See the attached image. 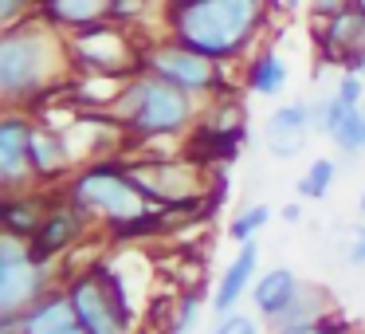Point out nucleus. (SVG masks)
Returning <instances> with one entry per match:
<instances>
[{"label": "nucleus", "mask_w": 365, "mask_h": 334, "mask_svg": "<svg viewBox=\"0 0 365 334\" xmlns=\"http://www.w3.org/2000/svg\"><path fill=\"white\" fill-rule=\"evenodd\" d=\"M291 334H354V323H346V315H326V318H318V323H310V326H299V330H291Z\"/></svg>", "instance_id": "obj_26"}, {"label": "nucleus", "mask_w": 365, "mask_h": 334, "mask_svg": "<svg viewBox=\"0 0 365 334\" xmlns=\"http://www.w3.org/2000/svg\"><path fill=\"white\" fill-rule=\"evenodd\" d=\"M357 208H361V216H365V193H361V201H357Z\"/></svg>", "instance_id": "obj_34"}, {"label": "nucleus", "mask_w": 365, "mask_h": 334, "mask_svg": "<svg viewBox=\"0 0 365 334\" xmlns=\"http://www.w3.org/2000/svg\"><path fill=\"white\" fill-rule=\"evenodd\" d=\"M354 71H357V75H361V79H365V56H361V59H357V64H354Z\"/></svg>", "instance_id": "obj_33"}, {"label": "nucleus", "mask_w": 365, "mask_h": 334, "mask_svg": "<svg viewBox=\"0 0 365 334\" xmlns=\"http://www.w3.org/2000/svg\"><path fill=\"white\" fill-rule=\"evenodd\" d=\"M75 323V307L67 287H56L43 299H36L28 310L16 315V334H59L63 326Z\"/></svg>", "instance_id": "obj_15"}, {"label": "nucleus", "mask_w": 365, "mask_h": 334, "mask_svg": "<svg viewBox=\"0 0 365 334\" xmlns=\"http://www.w3.org/2000/svg\"><path fill=\"white\" fill-rule=\"evenodd\" d=\"M361 122H365V114H361Z\"/></svg>", "instance_id": "obj_37"}, {"label": "nucleus", "mask_w": 365, "mask_h": 334, "mask_svg": "<svg viewBox=\"0 0 365 334\" xmlns=\"http://www.w3.org/2000/svg\"><path fill=\"white\" fill-rule=\"evenodd\" d=\"M212 334H263L259 326V315H247V310H228V315H220V323L212 326Z\"/></svg>", "instance_id": "obj_25"}, {"label": "nucleus", "mask_w": 365, "mask_h": 334, "mask_svg": "<svg viewBox=\"0 0 365 334\" xmlns=\"http://www.w3.org/2000/svg\"><path fill=\"white\" fill-rule=\"evenodd\" d=\"M314 126V111L310 103H287L279 111H271L267 126H263V142L275 158H291L307 146V134Z\"/></svg>", "instance_id": "obj_11"}, {"label": "nucleus", "mask_w": 365, "mask_h": 334, "mask_svg": "<svg viewBox=\"0 0 365 334\" xmlns=\"http://www.w3.org/2000/svg\"><path fill=\"white\" fill-rule=\"evenodd\" d=\"M40 9L51 24L91 28V24H103L106 16H114V0H43Z\"/></svg>", "instance_id": "obj_18"}, {"label": "nucleus", "mask_w": 365, "mask_h": 334, "mask_svg": "<svg viewBox=\"0 0 365 334\" xmlns=\"http://www.w3.org/2000/svg\"><path fill=\"white\" fill-rule=\"evenodd\" d=\"M200 299H205V291H200V287H192V291H185L181 299H177L173 323H169V334H189L192 326L200 323Z\"/></svg>", "instance_id": "obj_23"}, {"label": "nucleus", "mask_w": 365, "mask_h": 334, "mask_svg": "<svg viewBox=\"0 0 365 334\" xmlns=\"http://www.w3.org/2000/svg\"><path fill=\"white\" fill-rule=\"evenodd\" d=\"M349 263H354V268H365V224L361 228H357V236H354V244H349Z\"/></svg>", "instance_id": "obj_30"}, {"label": "nucleus", "mask_w": 365, "mask_h": 334, "mask_svg": "<svg viewBox=\"0 0 365 334\" xmlns=\"http://www.w3.org/2000/svg\"><path fill=\"white\" fill-rule=\"evenodd\" d=\"M322 40V56L346 64V71H354V64L365 56V12L361 9H346L338 16H330Z\"/></svg>", "instance_id": "obj_12"}, {"label": "nucleus", "mask_w": 365, "mask_h": 334, "mask_svg": "<svg viewBox=\"0 0 365 334\" xmlns=\"http://www.w3.org/2000/svg\"><path fill=\"white\" fill-rule=\"evenodd\" d=\"M361 114H365V111H349L346 118H341L338 126H334L330 134H326L341 153H349V158L365 150V122H361Z\"/></svg>", "instance_id": "obj_22"}, {"label": "nucleus", "mask_w": 365, "mask_h": 334, "mask_svg": "<svg viewBox=\"0 0 365 334\" xmlns=\"http://www.w3.org/2000/svg\"><path fill=\"white\" fill-rule=\"evenodd\" d=\"M310 9H314V16H338V12L354 9V0H310Z\"/></svg>", "instance_id": "obj_29"}, {"label": "nucleus", "mask_w": 365, "mask_h": 334, "mask_svg": "<svg viewBox=\"0 0 365 334\" xmlns=\"http://www.w3.org/2000/svg\"><path fill=\"white\" fill-rule=\"evenodd\" d=\"M334 95H338L341 103L357 106V103H361V75H357V71H346V75H341V83H338V91H334Z\"/></svg>", "instance_id": "obj_27"}, {"label": "nucleus", "mask_w": 365, "mask_h": 334, "mask_svg": "<svg viewBox=\"0 0 365 334\" xmlns=\"http://www.w3.org/2000/svg\"><path fill=\"white\" fill-rule=\"evenodd\" d=\"M267 221H271V208H267V205H252V208H244V213H240L236 221L228 224V236L236 240V244L255 240V232H259Z\"/></svg>", "instance_id": "obj_24"}, {"label": "nucleus", "mask_w": 365, "mask_h": 334, "mask_svg": "<svg viewBox=\"0 0 365 334\" xmlns=\"http://www.w3.org/2000/svg\"><path fill=\"white\" fill-rule=\"evenodd\" d=\"M169 4H185V0H169Z\"/></svg>", "instance_id": "obj_36"}, {"label": "nucleus", "mask_w": 365, "mask_h": 334, "mask_svg": "<svg viewBox=\"0 0 365 334\" xmlns=\"http://www.w3.org/2000/svg\"><path fill=\"white\" fill-rule=\"evenodd\" d=\"M354 9H361V12H365V0H354Z\"/></svg>", "instance_id": "obj_35"}, {"label": "nucleus", "mask_w": 365, "mask_h": 334, "mask_svg": "<svg viewBox=\"0 0 365 334\" xmlns=\"http://www.w3.org/2000/svg\"><path fill=\"white\" fill-rule=\"evenodd\" d=\"M67 295H71L75 318L87 334H138V318L118 303V295L106 287V279L95 268H83L67 279Z\"/></svg>", "instance_id": "obj_6"}, {"label": "nucleus", "mask_w": 365, "mask_h": 334, "mask_svg": "<svg viewBox=\"0 0 365 334\" xmlns=\"http://www.w3.org/2000/svg\"><path fill=\"white\" fill-rule=\"evenodd\" d=\"M67 197L87 216H95L103 228L114 221H126V216H138L145 208H153L150 193L138 181V173L130 169L126 158H103V161L83 166L71 177V185H67Z\"/></svg>", "instance_id": "obj_4"}, {"label": "nucleus", "mask_w": 365, "mask_h": 334, "mask_svg": "<svg viewBox=\"0 0 365 334\" xmlns=\"http://www.w3.org/2000/svg\"><path fill=\"white\" fill-rule=\"evenodd\" d=\"M32 4H40V0H0V20H4V28H12L20 16H24Z\"/></svg>", "instance_id": "obj_28"}, {"label": "nucleus", "mask_w": 365, "mask_h": 334, "mask_svg": "<svg viewBox=\"0 0 365 334\" xmlns=\"http://www.w3.org/2000/svg\"><path fill=\"white\" fill-rule=\"evenodd\" d=\"M263 20V0H185L169 4L173 40L197 48L208 59H236L252 44Z\"/></svg>", "instance_id": "obj_1"}, {"label": "nucleus", "mask_w": 365, "mask_h": 334, "mask_svg": "<svg viewBox=\"0 0 365 334\" xmlns=\"http://www.w3.org/2000/svg\"><path fill=\"white\" fill-rule=\"evenodd\" d=\"M294 291H299V275H294L291 268H271V271H263L259 279H255V287H252V307H255V315L267 323V318H275L279 310L287 307V303L294 299Z\"/></svg>", "instance_id": "obj_17"}, {"label": "nucleus", "mask_w": 365, "mask_h": 334, "mask_svg": "<svg viewBox=\"0 0 365 334\" xmlns=\"http://www.w3.org/2000/svg\"><path fill=\"white\" fill-rule=\"evenodd\" d=\"M71 166V150L63 142V130H36L32 138V169L40 181H56Z\"/></svg>", "instance_id": "obj_19"}, {"label": "nucleus", "mask_w": 365, "mask_h": 334, "mask_svg": "<svg viewBox=\"0 0 365 334\" xmlns=\"http://www.w3.org/2000/svg\"><path fill=\"white\" fill-rule=\"evenodd\" d=\"M114 118L122 122V134L153 142V138H169L192 126L197 118V95L173 87V83L158 79L145 71L134 79L118 98H114Z\"/></svg>", "instance_id": "obj_2"}, {"label": "nucleus", "mask_w": 365, "mask_h": 334, "mask_svg": "<svg viewBox=\"0 0 365 334\" xmlns=\"http://www.w3.org/2000/svg\"><path fill=\"white\" fill-rule=\"evenodd\" d=\"M75 56H79L83 67H95V71H122L126 44L114 28L91 24V28H79V36H75Z\"/></svg>", "instance_id": "obj_14"}, {"label": "nucleus", "mask_w": 365, "mask_h": 334, "mask_svg": "<svg viewBox=\"0 0 365 334\" xmlns=\"http://www.w3.org/2000/svg\"><path fill=\"white\" fill-rule=\"evenodd\" d=\"M255 279H259V244H255V240H244L240 252L232 255V263L220 271V283H216V291H212L216 315L236 310L240 299L255 287Z\"/></svg>", "instance_id": "obj_10"}, {"label": "nucleus", "mask_w": 365, "mask_h": 334, "mask_svg": "<svg viewBox=\"0 0 365 334\" xmlns=\"http://www.w3.org/2000/svg\"><path fill=\"white\" fill-rule=\"evenodd\" d=\"M334 310H338V307H334V299H330L326 287L299 283L294 299L287 303L275 318H267V326H271V334H291V330H299V326H310V323H318V318L334 315Z\"/></svg>", "instance_id": "obj_13"}, {"label": "nucleus", "mask_w": 365, "mask_h": 334, "mask_svg": "<svg viewBox=\"0 0 365 334\" xmlns=\"http://www.w3.org/2000/svg\"><path fill=\"white\" fill-rule=\"evenodd\" d=\"M56 291V263H40L28 252V240L0 236V315H20L36 299Z\"/></svg>", "instance_id": "obj_5"}, {"label": "nucleus", "mask_w": 365, "mask_h": 334, "mask_svg": "<svg viewBox=\"0 0 365 334\" xmlns=\"http://www.w3.org/2000/svg\"><path fill=\"white\" fill-rule=\"evenodd\" d=\"M48 205L51 197H40V193H9L0 201V224H4L9 236L32 240L36 228L43 224V216H48Z\"/></svg>", "instance_id": "obj_16"}, {"label": "nucleus", "mask_w": 365, "mask_h": 334, "mask_svg": "<svg viewBox=\"0 0 365 334\" xmlns=\"http://www.w3.org/2000/svg\"><path fill=\"white\" fill-rule=\"evenodd\" d=\"M142 67L158 79L173 83V87L189 91V95H216L220 98L224 91V75H220V64L208 56H200L197 48L173 40V44H161V48L145 51L142 56Z\"/></svg>", "instance_id": "obj_7"}, {"label": "nucleus", "mask_w": 365, "mask_h": 334, "mask_svg": "<svg viewBox=\"0 0 365 334\" xmlns=\"http://www.w3.org/2000/svg\"><path fill=\"white\" fill-rule=\"evenodd\" d=\"M32 118L20 114L12 106L4 118H0V185L9 193H24L28 181H36V169H32V138H36Z\"/></svg>", "instance_id": "obj_9"}, {"label": "nucleus", "mask_w": 365, "mask_h": 334, "mask_svg": "<svg viewBox=\"0 0 365 334\" xmlns=\"http://www.w3.org/2000/svg\"><path fill=\"white\" fill-rule=\"evenodd\" d=\"M59 334H87V330H83V326H79V318H75V323H71V326H63Z\"/></svg>", "instance_id": "obj_32"}, {"label": "nucleus", "mask_w": 365, "mask_h": 334, "mask_svg": "<svg viewBox=\"0 0 365 334\" xmlns=\"http://www.w3.org/2000/svg\"><path fill=\"white\" fill-rule=\"evenodd\" d=\"M247 91L255 95H279L287 83V64L275 56V51H259V56L247 64V75H244Z\"/></svg>", "instance_id": "obj_20"}, {"label": "nucleus", "mask_w": 365, "mask_h": 334, "mask_svg": "<svg viewBox=\"0 0 365 334\" xmlns=\"http://www.w3.org/2000/svg\"><path fill=\"white\" fill-rule=\"evenodd\" d=\"M334 173H338V169H334L330 158H314L307 166V173L299 177V185H294V189H299V201H322L334 185Z\"/></svg>", "instance_id": "obj_21"}, {"label": "nucleus", "mask_w": 365, "mask_h": 334, "mask_svg": "<svg viewBox=\"0 0 365 334\" xmlns=\"http://www.w3.org/2000/svg\"><path fill=\"white\" fill-rule=\"evenodd\" d=\"M87 221H91V216L83 213V208L75 205L67 193H63V201L51 197L43 224L36 228V236L28 240V252H32V260L56 263L59 255H67V252H71V248L83 240V232H87Z\"/></svg>", "instance_id": "obj_8"}, {"label": "nucleus", "mask_w": 365, "mask_h": 334, "mask_svg": "<svg viewBox=\"0 0 365 334\" xmlns=\"http://www.w3.org/2000/svg\"><path fill=\"white\" fill-rule=\"evenodd\" d=\"M283 216H287V221L294 224V221H299V216H302V208H299V205H287V208H283Z\"/></svg>", "instance_id": "obj_31"}, {"label": "nucleus", "mask_w": 365, "mask_h": 334, "mask_svg": "<svg viewBox=\"0 0 365 334\" xmlns=\"http://www.w3.org/2000/svg\"><path fill=\"white\" fill-rule=\"evenodd\" d=\"M59 64V44L48 28H4L0 40V95L9 106L32 103L48 95L56 83Z\"/></svg>", "instance_id": "obj_3"}]
</instances>
